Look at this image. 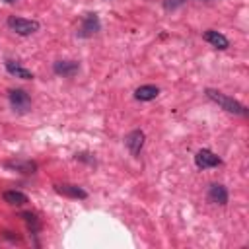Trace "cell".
I'll return each mask as SVG.
<instances>
[{
  "label": "cell",
  "mask_w": 249,
  "mask_h": 249,
  "mask_svg": "<svg viewBox=\"0 0 249 249\" xmlns=\"http://www.w3.org/2000/svg\"><path fill=\"white\" fill-rule=\"evenodd\" d=\"M8 169H16V171H21V173H33L37 169V165L33 161H8L6 163Z\"/></svg>",
  "instance_id": "cell-14"
},
{
  "label": "cell",
  "mask_w": 249,
  "mask_h": 249,
  "mask_svg": "<svg viewBox=\"0 0 249 249\" xmlns=\"http://www.w3.org/2000/svg\"><path fill=\"white\" fill-rule=\"evenodd\" d=\"M208 200L214 204H226L228 202V191L220 183H212L208 187Z\"/></svg>",
  "instance_id": "cell-8"
},
{
  "label": "cell",
  "mask_w": 249,
  "mask_h": 249,
  "mask_svg": "<svg viewBox=\"0 0 249 249\" xmlns=\"http://www.w3.org/2000/svg\"><path fill=\"white\" fill-rule=\"evenodd\" d=\"M206 95L208 99H212L214 103H218L222 109H226L228 113H233V115H247V109L233 97L222 93V91H216V89H206Z\"/></svg>",
  "instance_id": "cell-1"
},
{
  "label": "cell",
  "mask_w": 249,
  "mask_h": 249,
  "mask_svg": "<svg viewBox=\"0 0 249 249\" xmlns=\"http://www.w3.org/2000/svg\"><path fill=\"white\" fill-rule=\"evenodd\" d=\"M204 41H208L212 47H216V49H228L230 47V41L226 39V35H222L220 31H214V29H208V31H204Z\"/></svg>",
  "instance_id": "cell-10"
},
{
  "label": "cell",
  "mask_w": 249,
  "mask_h": 249,
  "mask_svg": "<svg viewBox=\"0 0 249 249\" xmlns=\"http://www.w3.org/2000/svg\"><path fill=\"white\" fill-rule=\"evenodd\" d=\"M158 93H160L158 86L146 84V86H140V88L134 91V97H136L138 101H152V99H156V97H158Z\"/></svg>",
  "instance_id": "cell-11"
},
{
  "label": "cell",
  "mask_w": 249,
  "mask_h": 249,
  "mask_svg": "<svg viewBox=\"0 0 249 249\" xmlns=\"http://www.w3.org/2000/svg\"><path fill=\"white\" fill-rule=\"evenodd\" d=\"M2 196H4V200H6L8 204H12V206H21V204L27 202V196H25L23 193H19V191H6Z\"/></svg>",
  "instance_id": "cell-13"
},
{
  "label": "cell",
  "mask_w": 249,
  "mask_h": 249,
  "mask_svg": "<svg viewBox=\"0 0 249 249\" xmlns=\"http://www.w3.org/2000/svg\"><path fill=\"white\" fill-rule=\"evenodd\" d=\"M185 0H165L163 2V6H165V10H173V8H177V6H181Z\"/></svg>",
  "instance_id": "cell-16"
},
{
  "label": "cell",
  "mask_w": 249,
  "mask_h": 249,
  "mask_svg": "<svg viewBox=\"0 0 249 249\" xmlns=\"http://www.w3.org/2000/svg\"><path fill=\"white\" fill-rule=\"evenodd\" d=\"M124 144H126L128 152L136 158V156L140 154L142 146H144V132H142V130H132V132H128L126 138H124Z\"/></svg>",
  "instance_id": "cell-6"
},
{
  "label": "cell",
  "mask_w": 249,
  "mask_h": 249,
  "mask_svg": "<svg viewBox=\"0 0 249 249\" xmlns=\"http://www.w3.org/2000/svg\"><path fill=\"white\" fill-rule=\"evenodd\" d=\"M21 216H23V220L27 222V226L31 228V231L35 233V231L39 230V222H37V216H35V214H31V212H23Z\"/></svg>",
  "instance_id": "cell-15"
},
{
  "label": "cell",
  "mask_w": 249,
  "mask_h": 249,
  "mask_svg": "<svg viewBox=\"0 0 249 249\" xmlns=\"http://www.w3.org/2000/svg\"><path fill=\"white\" fill-rule=\"evenodd\" d=\"M101 29V21H99V18H97V14H86L84 18H82V25H80V29H78V37H91V35H95L97 31Z\"/></svg>",
  "instance_id": "cell-3"
},
{
  "label": "cell",
  "mask_w": 249,
  "mask_h": 249,
  "mask_svg": "<svg viewBox=\"0 0 249 249\" xmlns=\"http://www.w3.org/2000/svg\"><path fill=\"white\" fill-rule=\"evenodd\" d=\"M4 2H8V4H12V2H16V0H4Z\"/></svg>",
  "instance_id": "cell-17"
},
{
  "label": "cell",
  "mask_w": 249,
  "mask_h": 249,
  "mask_svg": "<svg viewBox=\"0 0 249 249\" xmlns=\"http://www.w3.org/2000/svg\"><path fill=\"white\" fill-rule=\"evenodd\" d=\"M200 2H212V0H200Z\"/></svg>",
  "instance_id": "cell-18"
},
{
  "label": "cell",
  "mask_w": 249,
  "mask_h": 249,
  "mask_svg": "<svg viewBox=\"0 0 249 249\" xmlns=\"http://www.w3.org/2000/svg\"><path fill=\"white\" fill-rule=\"evenodd\" d=\"M54 189H56V193H60L64 196H70V198H86L88 196V193L82 187H78V185L62 183V185H54Z\"/></svg>",
  "instance_id": "cell-9"
},
{
  "label": "cell",
  "mask_w": 249,
  "mask_h": 249,
  "mask_svg": "<svg viewBox=\"0 0 249 249\" xmlns=\"http://www.w3.org/2000/svg\"><path fill=\"white\" fill-rule=\"evenodd\" d=\"M8 97H10V103H12V107H14L16 113H27L29 111L31 99H29V95L23 89H12Z\"/></svg>",
  "instance_id": "cell-4"
},
{
  "label": "cell",
  "mask_w": 249,
  "mask_h": 249,
  "mask_svg": "<svg viewBox=\"0 0 249 249\" xmlns=\"http://www.w3.org/2000/svg\"><path fill=\"white\" fill-rule=\"evenodd\" d=\"M195 163H196L198 169H210V167L220 165L222 160H220L216 154H212L210 150H198V152L195 154Z\"/></svg>",
  "instance_id": "cell-5"
},
{
  "label": "cell",
  "mask_w": 249,
  "mask_h": 249,
  "mask_svg": "<svg viewBox=\"0 0 249 249\" xmlns=\"http://www.w3.org/2000/svg\"><path fill=\"white\" fill-rule=\"evenodd\" d=\"M53 70H54V74H58L62 78H72V76L78 74L80 64L74 62V60H58V62H54Z\"/></svg>",
  "instance_id": "cell-7"
},
{
  "label": "cell",
  "mask_w": 249,
  "mask_h": 249,
  "mask_svg": "<svg viewBox=\"0 0 249 249\" xmlns=\"http://www.w3.org/2000/svg\"><path fill=\"white\" fill-rule=\"evenodd\" d=\"M6 70H8L12 76L21 78V80H31V78H33V74H31L27 68H23L19 62H16V60H6Z\"/></svg>",
  "instance_id": "cell-12"
},
{
  "label": "cell",
  "mask_w": 249,
  "mask_h": 249,
  "mask_svg": "<svg viewBox=\"0 0 249 249\" xmlns=\"http://www.w3.org/2000/svg\"><path fill=\"white\" fill-rule=\"evenodd\" d=\"M8 27H10L12 31H16L18 35H23V37H25V35H31V33H35V31L39 29V21L12 16V18H8Z\"/></svg>",
  "instance_id": "cell-2"
}]
</instances>
